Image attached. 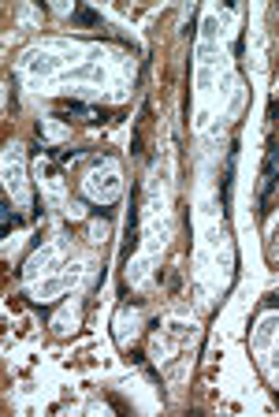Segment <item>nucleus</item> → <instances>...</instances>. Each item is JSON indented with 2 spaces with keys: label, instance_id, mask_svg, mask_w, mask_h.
Here are the masks:
<instances>
[{
  "label": "nucleus",
  "instance_id": "obj_1",
  "mask_svg": "<svg viewBox=\"0 0 279 417\" xmlns=\"http://www.w3.org/2000/svg\"><path fill=\"white\" fill-rule=\"evenodd\" d=\"M275 168H279V149H275V142L268 138V153H265V168H260V194H257V201H260V208H268V198H272V190H275Z\"/></svg>",
  "mask_w": 279,
  "mask_h": 417
},
{
  "label": "nucleus",
  "instance_id": "obj_2",
  "mask_svg": "<svg viewBox=\"0 0 279 417\" xmlns=\"http://www.w3.org/2000/svg\"><path fill=\"white\" fill-rule=\"evenodd\" d=\"M0 216H4V231H8L11 223H15V213H11V208H8V201H0Z\"/></svg>",
  "mask_w": 279,
  "mask_h": 417
}]
</instances>
